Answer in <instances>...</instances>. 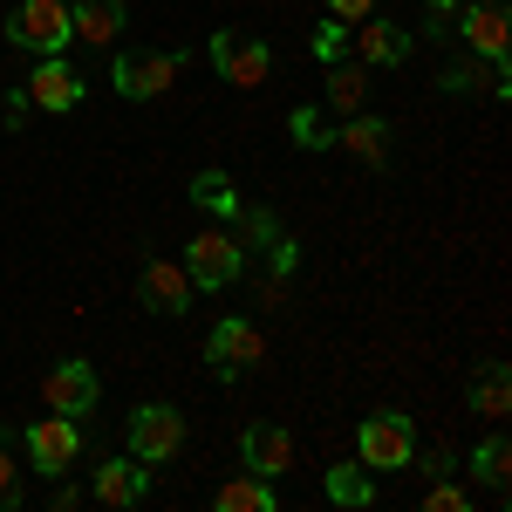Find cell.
Segmentation results:
<instances>
[{"instance_id":"obj_5","label":"cell","mask_w":512,"mask_h":512,"mask_svg":"<svg viewBox=\"0 0 512 512\" xmlns=\"http://www.w3.org/2000/svg\"><path fill=\"white\" fill-rule=\"evenodd\" d=\"M21 444H28V458H35V472L41 478H62L69 465L82 458V431H76V417H35L28 431H21Z\"/></svg>"},{"instance_id":"obj_28","label":"cell","mask_w":512,"mask_h":512,"mask_svg":"<svg viewBox=\"0 0 512 512\" xmlns=\"http://www.w3.org/2000/svg\"><path fill=\"white\" fill-rule=\"evenodd\" d=\"M369 7H376V0H328V14H335L342 28H355V21H369Z\"/></svg>"},{"instance_id":"obj_20","label":"cell","mask_w":512,"mask_h":512,"mask_svg":"<svg viewBox=\"0 0 512 512\" xmlns=\"http://www.w3.org/2000/svg\"><path fill=\"white\" fill-rule=\"evenodd\" d=\"M328 103L355 117V110L369 103V69H362V62H328Z\"/></svg>"},{"instance_id":"obj_27","label":"cell","mask_w":512,"mask_h":512,"mask_svg":"<svg viewBox=\"0 0 512 512\" xmlns=\"http://www.w3.org/2000/svg\"><path fill=\"white\" fill-rule=\"evenodd\" d=\"M342 41H349V28H342V21H328V28L315 35V55H321V62H342Z\"/></svg>"},{"instance_id":"obj_6","label":"cell","mask_w":512,"mask_h":512,"mask_svg":"<svg viewBox=\"0 0 512 512\" xmlns=\"http://www.w3.org/2000/svg\"><path fill=\"white\" fill-rule=\"evenodd\" d=\"M212 69L233 82V89H260V82L274 76V48L253 35H233V28H219L212 35Z\"/></svg>"},{"instance_id":"obj_25","label":"cell","mask_w":512,"mask_h":512,"mask_svg":"<svg viewBox=\"0 0 512 512\" xmlns=\"http://www.w3.org/2000/svg\"><path fill=\"white\" fill-rule=\"evenodd\" d=\"M28 499V485H21V458H14V444L0 437V512H21Z\"/></svg>"},{"instance_id":"obj_17","label":"cell","mask_w":512,"mask_h":512,"mask_svg":"<svg viewBox=\"0 0 512 512\" xmlns=\"http://www.w3.org/2000/svg\"><path fill=\"white\" fill-rule=\"evenodd\" d=\"M355 48H362L369 69H396V62H410V35L390 28V21H355Z\"/></svg>"},{"instance_id":"obj_22","label":"cell","mask_w":512,"mask_h":512,"mask_svg":"<svg viewBox=\"0 0 512 512\" xmlns=\"http://www.w3.org/2000/svg\"><path fill=\"white\" fill-rule=\"evenodd\" d=\"M328 499H335V506H369V499H376L369 465H335V472H328Z\"/></svg>"},{"instance_id":"obj_12","label":"cell","mask_w":512,"mask_h":512,"mask_svg":"<svg viewBox=\"0 0 512 512\" xmlns=\"http://www.w3.org/2000/svg\"><path fill=\"white\" fill-rule=\"evenodd\" d=\"M21 96H28L35 110H55V117H62V110H76V103H82V76L69 69V62H62V55H41Z\"/></svg>"},{"instance_id":"obj_30","label":"cell","mask_w":512,"mask_h":512,"mask_svg":"<svg viewBox=\"0 0 512 512\" xmlns=\"http://www.w3.org/2000/svg\"><path fill=\"white\" fill-rule=\"evenodd\" d=\"M458 7H465V0H431V14H437L431 28H444V21H451V14H458Z\"/></svg>"},{"instance_id":"obj_23","label":"cell","mask_w":512,"mask_h":512,"mask_svg":"<svg viewBox=\"0 0 512 512\" xmlns=\"http://www.w3.org/2000/svg\"><path fill=\"white\" fill-rule=\"evenodd\" d=\"M506 465H512V444H506V437H485V444L472 451V478H485L492 492H506Z\"/></svg>"},{"instance_id":"obj_4","label":"cell","mask_w":512,"mask_h":512,"mask_svg":"<svg viewBox=\"0 0 512 512\" xmlns=\"http://www.w3.org/2000/svg\"><path fill=\"white\" fill-rule=\"evenodd\" d=\"M355 451H362V465H369V472H403V465L417 458V431H410V417L376 410V417H362Z\"/></svg>"},{"instance_id":"obj_3","label":"cell","mask_w":512,"mask_h":512,"mask_svg":"<svg viewBox=\"0 0 512 512\" xmlns=\"http://www.w3.org/2000/svg\"><path fill=\"white\" fill-rule=\"evenodd\" d=\"M123 437H130V458H137V465H164V458L185 451V417H178L171 403H137Z\"/></svg>"},{"instance_id":"obj_19","label":"cell","mask_w":512,"mask_h":512,"mask_svg":"<svg viewBox=\"0 0 512 512\" xmlns=\"http://www.w3.org/2000/svg\"><path fill=\"white\" fill-rule=\"evenodd\" d=\"M472 410H485V417H506L512 410V369L506 362H485L472 376Z\"/></svg>"},{"instance_id":"obj_29","label":"cell","mask_w":512,"mask_h":512,"mask_svg":"<svg viewBox=\"0 0 512 512\" xmlns=\"http://www.w3.org/2000/svg\"><path fill=\"white\" fill-rule=\"evenodd\" d=\"M410 465H424L431 478H444V472H451V451H431V458H410Z\"/></svg>"},{"instance_id":"obj_21","label":"cell","mask_w":512,"mask_h":512,"mask_svg":"<svg viewBox=\"0 0 512 512\" xmlns=\"http://www.w3.org/2000/svg\"><path fill=\"white\" fill-rule=\"evenodd\" d=\"M192 205H205V212H219V219H239V192L226 171H198L192 178Z\"/></svg>"},{"instance_id":"obj_11","label":"cell","mask_w":512,"mask_h":512,"mask_svg":"<svg viewBox=\"0 0 512 512\" xmlns=\"http://www.w3.org/2000/svg\"><path fill=\"white\" fill-rule=\"evenodd\" d=\"M137 301H144L151 315H185V308H192V274H185L178 260H144Z\"/></svg>"},{"instance_id":"obj_9","label":"cell","mask_w":512,"mask_h":512,"mask_svg":"<svg viewBox=\"0 0 512 512\" xmlns=\"http://www.w3.org/2000/svg\"><path fill=\"white\" fill-rule=\"evenodd\" d=\"M451 21L465 28V41H472L478 62H506V41H512V28H506V0H465Z\"/></svg>"},{"instance_id":"obj_16","label":"cell","mask_w":512,"mask_h":512,"mask_svg":"<svg viewBox=\"0 0 512 512\" xmlns=\"http://www.w3.org/2000/svg\"><path fill=\"white\" fill-rule=\"evenodd\" d=\"M335 144H342L349 158H362V164H390V123L369 117V110H355V117L335 130Z\"/></svg>"},{"instance_id":"obj_26","label":"cell","mask_w":512,"mask_h":512,"mask_svg":"<svg viewBox=\"0 0 512 512\" xmlns=\"http://www.w3.org/2000/svg\"><path fill=\"white\" fill-rule=\"evenodd\" d=\"M465 506H472V492H458V485H444V478H437L431 499H424V512H465Z\"/></svg>"},{"instance_id":"obj_10","label":"cell","mask_w":512,"mask_h":512,"mask_svg":"<svg viewBox=\"0 0 512 512\" xmlns=\"http://www.w3.org/2000/svg\"><path fill=\"white\" fill-rule=\"evenodd\" d=\"M41 403H48V410H55V417H89V410H96V369H89V362H55V369H48V383H41Z\"/></svg>"},{"instance_id":"obj_24","label":"cell","mask_w":512,"mask_h":512,"mask_svg":"<svg viewBox=\"0 0 512 512\" xmlns=\"http://www.w3.org/2000/svg\"><path fill=\"white\" fill-rule=\"evenodd\" d=\"M287 130H294V144H301V151H328V144H335L328 117H321V110H308V103H301V110L287 117Z\"/></svg>"},{"instance_id":"obj_8","label":"cell","mask_w":512,"mask_h":512,"mask_svg":"<svg viewBox=\"0 0 512 512\" xmlns=\"http://www.w3.org/2000/svg\"><path fill=\"white\" fill-rule=\"evenodd\" d=\"M171 76H178V55H164V48L117 55V69H110L117 96H130V103H151V96H164V89H171Z\"/></svg>"},{"instance_id":"obj_14","label":"cell","mask_w":512,"mask_h":512,"mask_svg":"<svg viewBox=\"0 0 512 512\" xmlns=\"http://www.w3.org/2000/svg\"><path fill=\"white\" fill-rule=\"evenodd\" d=\"M69 35L82 48H110L123 35V0H69Z\"/></svg>"},{"instance_id":"obj_7","label":"cell","mask_w":512,"mask_h":512,"mask_svg":"<svg viewBox=\"0 0 512 512\" xmlns=\"http://www.w3.org/2000/svg\"><path fill=\"white\" fill-rule=\"evenodd\" d=\"M260 355H267L260 328H253V321H239V315L219 321V328H212V342H205V362H212V376H219V383H233L239 369H253Z\"/></svg>"},{"instance_id":"obj_13","label":"cell","mask_w":512,"mask_h":512,"mask_svg":"<svg viewBox=\"0 0 512 512\" xmlns=\"http://www.w3.org/2000/svg\"><path fill=\"white\" fill-rule=\"evenodd\" d=\"M239 458H246V472L280 478L294 465V437L280 431V424H246V431H239Z\"/></svg>"},{"instance_id":"obj_1","label":"cell","mask_w":512,"mask_h":512,"mask_svg":"<svg viewBox=\"0 0 512 512\" xmlns=\"http://www.w3.org/2000/svg\"><path fill=\"white\" fill-rule=\"evenodd\" d=\"M7 41L28 48V55H62L76 41L69 35V0H21L7 14Z\"/></svg>"},{"instance_id":"obj_2","label":"cell","mask_w":512,"mask_h":512,"mask_svg":"<svg viewBox=\"0 0 512 512\" xmlns=\"http://www.w3.org/2000/svg\"><path fill=\"white\" fill-rule=\"evenodd\" d=\"M185 274H192L198 294H219V287H233V280L246 274V246L212 226V233H198L192 246H185Z\"/></svg>"},{"instance_id":"obj_15","label":"cell","mask_w":512,"mask_h":512,"mask_svg":"<svg viewBox=\"0 0 512 512\" xmlns=\"http://www.w3.org/2000/svg\"><path fill=\"white\" fill-rule=\"evenodd\" d=\"M89 492H96V506H137V499L151 492V478H144V465H137V458H103Z\"/></svg>"},{"instance_id":"obj_18","label":"cell","mask_w":512,"mask_h":512,"mask_svg":"<svg viewBox=\"0 0 512 512\" xmlns=\"http://www.w3.org/2000/svg\"><path fill=\"white\" fill-rule=\"evenodd\" d=\"M212 506H219V512H274V478H260V472L226 478Z\"/></svg>"}]
</instances>
